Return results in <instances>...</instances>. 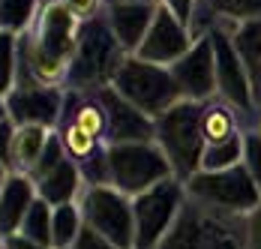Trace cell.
Listing matches in <instances>:
<instances>
[{
    "mask_svg": "<svg viewBox=\"0 0 261 249\" xmlns=\"http://www.w3.org/2000/svg\"><path fill=\"white\" fill-rule=\"evenodd\" d=\"M153 141L168 156L177 180L186 183L195 171H201V153L207 147L201 135V102L180 99L162 117H156Z\"/></svg>",
    "mask_w": 261,
    "mask_h": 249,
    "instance_id": "obj_4",
    "label": "cell"
},
{
    "mask_svg": "<svg viewBox=\"0 0 261 249\" xmlns=\"http://www.w3.org/2000/svg\"><path fill=\"white\" fill-rule=\"evenodd\" d=\"M186 198L231 216H246L261 204V189L240 162L225 171H195L186 180Z\"/></svg>",
    "mask_w": 261,
    "mask_h": 249,
    "instance_id": "obj_6",
    "label": "cell"
},
{
    "mask_svg": "<svg viewBox=\"0 0 261 249\" xmlns=\"http://www.w3.org/2000/svg\"><path fill=\"white\" fill-rule=\"evenodd\" d=\"M33 183H36L39 198H45L51 207H57V204H69V201H79L81 189L87 186V183H84V175H81V168L72 162V159H63L57 168H51L48 175H42L39 180H33Z\"/></svg>",
    "mask_w": 261,
    "mask_h": 249,
    "instance_id": "obj_18",
    "label": "cell"
},
{
    "mask_svg": "<svg viewBox=\"0 0 261 249\" xmlns=\"http://www.w3.org/2000/svg\"><path fill=\"white\" fill-rule=\"evenodd\" d=\"M183 204H186V183L177 177H168L153 189L132 198L135 210V249H156L162 237L177 222Z\"/></svg>",
    "mask_w": 261,
    "mask_h": 249,
    "instance_id": "obj_10",
    "label": "cell"
},
{
    "mask_svg": "<svg viewBox=\"0 0 261 249\" xmlns=\"http://www.w3.org/2000/svg\"><path fill=\"white\" fill-rule=\"evenodd\" d=\"M105 3H150V6H159L162 0H105Z\"/></svg>",
    "mask_w": 261,
    "mask_h": 249,
    "instance_id": "obj_34",
    "label": "cell"
},
{
    "mask_svg": "<svg viewBox=\"0 0 261 249\" xmlns=\"http://www.w3.org/2000/svg\"><path fill=\"white\" fill-rule=\"evenodd\" d=\"M9 175H12V171H9V168L0 162V189H3V183H6V177H9Z\"/></svg>",
    "mask_w": 261,
    "mask_h": 249,
    "instance_id": "obj_36",
    "label": "cell"
},
{
    "mask_svg": "<svg viewBox=\"0 0 261 249\" xmlns=\"http://www.w3.org/2000/svg\"><path fill=\"white\" fill-rule=\"evenodd\" d=\"M129 54L117 42L105 15L81 24L79 30V45L72 54L69 72L63 81V90H79V93H96L102 87L114 84V75L123 66Z\"/></svg>",
    "mask_w": 261,
    "mask_h": 249,
    "instance_id": "obj_2",
    "label": "cell"
},
{
    "mask_svg": "<svg viewBox=\"0 0 261 249\" xmlns=\"http://www.w3.org/2000/svg\"><path fill=\"white\" fill-rule=\"evenodd\" d=\"M51 213L54 207L48 204L45 198H36L30 204V210H27L24 222H21V231L18 234H24L27 240H33V243H39V246L51 249Z\"/></svg>",
    "mask_w": 261,
    "mask_h": 249,
    "instance_id": "obj_23",
    "label": "cell"
},
{
    "mask_svg": "<svg viewBox=\"0 0 261 249\" xmlns=\"http://www.w3.org/2000/svg\"><path fill=\"white\" fill-rule=\"evenodd\" d=\"M246 126L237 117V111L222 102L219 96L201 102V135H204V144H222V141H231L237 135H243Z\"/></svg>",
    "mask_w": 261,
    "mask_h": 249,
    "instance_id": "obj_19",
    "label": "cell"
},
{
    "mask_svg": "<svg viewBox=\"0 0 261 249\" xmlns=\"http://www.w3.org/2000/svg\"><path fill=\"white\" fill-rule=\"evenodd\" d=\"M36 198H39V192H36L33 177L15 175V171L6 177V183L0 189V240L21 231V222Z\"/></svg>",
    "mask_w": 261,
    "mask_h": 249,
    "instance_id": "obj_16",
    "label": "cell"
},
{
    "mask_svg": "<svg viewBox=\"0 0 261 249\" xmlns=\"http://www.w3.org/2000/svg\"><path fill=\"white\" fill-rule=\"evenodd\" d=\"M126 102H132L138 111H144L147 117H162L168 108H174L183 99L180 87L174 81V75L168 66H159L150 60H141L129 54L123 60V66L114 75V84H111Z\"/></svg>",
    "mask_w": 261,
    "mask_h": 249,
    "instance_id": "obj_5",
    "label": "cell"
},
{
    "mask_svg": "<svg viewBox=\"0 0 261 249\" xmlns=\"http://www.w3.org/2000/svg\"><path fill=\"white\" fill-rule=\"evenodd\" d=\"M192 42H195L192 27L183 24L171 9H165V6L159 3L156 18H153V24L147 30L144 42L138 45L135 57L150 60V63H159V66H171L174 60H180L183 54L192 48Z\"/></svg>",
    "mask_w": 261,
    "mask_h": 249,
    "instance_id": "obj_13",
    "label": "cell"
},
{
    "mask_svg": "<svg viewBox=\"0 0 261 249\" xmlns=\"http://www.w3.org/2000/svg\"><path fill=\"white\" fill-rule=\"evenodd\" d=\"M156 9L159 6H150V3H108L102 15L111 33L117 36V42L123 45V51L135 54L156 18Z\"/></svg>",
    "mask_w": 261,
    "mask_h": 249,
    "instance_id": "obj_15",
    "label": "cell"
},
{
    "mask_svg": "<svg viewBox=\"0 0 261 249\" xmlns=\"http://www.w3.org/2000/svg\"><path fill=\"white\" fill-rule=\"evenodd\" d=\"M168 69L180 87L183 99L207 102L216 96V57H213V42H210L207 33L195 36L192 48L180 60H174Z\"/></svg>",
    "mask_w": 261,
    "mask_h": 249,
    "instance_id": "obj_12",
    "label": "cell"
},
{
    "mask_svg": "<svg viewBox=\"0 0 261 249\" xmlns=\"http://www.w3.org/2000/svg\"><path fill=\"white\" fill-rule=\"evenodd\" d=\"M255 129H258V135H261V117H258V126H255Z\"/></svg>",
    "mask_w": 261,
    "mask_h": 249,
    "instance_id": "obj_38",
    "label": "cell"
},
{
    "mask_svg": "<svg viewBox=\"0 0 261 249\" xmlns=\"http://www.w3.org/2000/svg\"><path fill=\"white\" fill-rule=\"evenodd\" d=\"M66 159V153H63V144H60V138H57V132L51 135V141H48V147H45V153L39 156V162H36V168L30 171L27 177H33V180H39L42 175H48L51 168H57L60 162Z\"/></svg>",
    "mask_w": 261,
    "mask_h": 249,
    "instance_id": "obj_28",
    "label": "cell"
},
{
    "mask_svg": "<svg viewBox=\"0 0 261 249\" xmlns=\"http://www.w3.org/2000/svg\"><path fill=\"white\" fill-rule=\"evenodd\" d=\"M3 246L6 249H45V246H39V243H33V240H27L24 234H9V237H3Z\"/></svg>",
    "mask_w": 261,
    "mask_h": 249,
    "instance_id": "obj_33",
    "label": "cell"
},
{
    "mask_svg": "<svg viewBox=\"0 0 261 249\" xmlns=\"http://www.w3.org/2000/svg\"><path fill=\"white\" fill-rule=\"evenodd\" d=\"M207 36L213 42V57H216V96L234 108L246 129H255L258 126V105H255L249 72L234 48L231 30L225 24H213L207 30Z\"/></svg>",
    "mask_w": 261,
    "mask_h": 249,
    "instance_id": "obj_8",
    "label": "cell"
},
{
    "mask_svg": "<svg viewBox=\"0 0 261 249\" xmlns=\"http://www.w3.org/2000/svg\"><path fill=\"white\" fill-rule=\"evenodd\" d=\"M79 30L81 24L60 0H42L36 21L18 36V84L63 87L79 45Z\"/></svg>",
    "mask_w": 261,
    "mask_h": 249,
    "instance_id": "obj_1",
    "label": "cell"
},
{
    "mask_svg": "<svg viewBox=\"0 0 261 249\" xmlns=\"http://www.w3.org/2000/svg\"><path fill=\"white\" fill-rule=\"evenodd\" d=\"M18 84V36L0 30V93L15 90Z\"/></svg>",
    "mask_w": 261,
    "mask_h": 249,
    "instance_id": "obj_25",
    "label": "cell"
},
{
    "mask_svg": "<svg viewBox=\"0 0 261 249\" xmlns=\"http://www.w3.org/2000/svg\"><path fill=\"white\" fill-rule=\"evenodd\" d=\"M42 0H0V30L21 36L36 21Z\"/></svg>",
    "mask_w": 261,
    "mask_h": 249,
    "instance_id": "obj_22",
    "label": "cell"
},
{
    "mask_svg": "<svg viewBox=\"0 0 261 249\" xmlns=\"http://www.w3.org/2000/svg\"><path fill=\"white\" fill-rule=\"evenodd\" d=\"M99 102L108 114V144H132V141H153L156 120L138 111L132 102H126L114 87L96 90Z\"/></svg>",
    "mask_w": 261,
    "mask_h": 249,
    "instance_id": "obj_14",
    "label": "cell"
},
{
    "mask_svg": "<svg viewBox=\"0 0 261 249\" xmlns=\"http://www.w3.org/2000/svg\"><path fill=\"white\" fill-rule=\"evenodd\" d=\"M12 138H15V123L6 117L0 120V162L9 168V156H12Z\"/></svg>",
    "mask_w": 261,
    "mask_h": 249,
    "instance_id": "obj_32",
    "label": "cell"
},
{
    "mask_svg": "<svg viewBox=\"0 0 261 249\" xmlns=\"http://www.w3.org/2000/svg\"><path fill=\"white\" fill-rule=\"evenodd\" d=\"M51 135H54V129H48V126H15L9 171H15V175H30V171L36 168L39 156L45 153Z\"/></svg>",
    "mask_w": 261,
    "mask_h": 249,
    "instance_id": "obj_20",
    "label": "cell"
},
{
    "mask_svg": "<svg viewBox=\"0 0 261 249\" xmlns=\"http://www.w3.org/2000/svg\"><path fill=\"white\" fill-rule=\"evenodd\" d=\"M79 207L84 225L108 237L117 249H135V210L129 195L111 183H93L81 189Z\"/></svg>",
    "mask_w": 261,
    "mask_h": 249,
    "instance_id": "obj_9",
    "label": "cell"
},
{
    "mask_svg": "<svg viewBox=\"0 0 261 249\" xmlns=\"http://www.w3.org/2000/svg\"><path fill=\"white\" fill-rule=\"evenodd\" d=\"M243 234H246V249H261V204L243 216Z\"/></svg>",
    "mask_w": 261,
    "mask_h": 249,
    "instance_id": "obj_30",
    "label": "cell"
},
{
    "mask_svg": "<svg viewBox=\"0 0 261 249\" xmlns=\"http://www.w3.org/2000/svg\"><path fill=\"white\" fill-rule=\"evenodd\" d=\"M9 111H6V93H0V120H6Z\"/></svg>",
    "mask_w": 261,
    "mask_h": 249,
    "instance_id": "obj_35",
    "label": "cell"
},
{
    "mask_svg": "<svg viewBox=\"0 0 261 249\" xmlns=\"http://www.w3.org/2000/svg\"><path fill=\"white\" fill-rule=\"evenodd\" d=\"M156 249H246L243 216L219 213L186 198L177 222Z\"/></svg>",
    "mask_w": 261,
    "mask_h": 249,
    "instance_id": "obj_3",
    "label": "cell"
},
{
    "mask_svg": "<svg viewBox=\"0 0 261 249\" xmlns=\"http://www.w3.org/2000/svg\"><path fill=\"white\" fill-rule=\"evenodd\" d=\"M69 249H117V246H114L108 237H102L99 231H93L90 225H84L81 234H79V240H75Z\"/></svg>",
    "mask_w": 261,
    "mask_h": 249,
    "instance_id": "obj_29",
    "label": "cell"
},
{
    "mask_svg": "<svg viewBox=\"0 0 261 249\" xmlns=\"http://www.w3.org/2000/svg\"><path fill=\"white\" fill-rule=\"evenodd\" d=\"M0 249H6V246H3V240H0Z\"/></svg>",
    "mask_w": 261,
    "mask_h": 249,
    "instance_id": "obj_39",
    "label": "cell"
},
{
    "mask_svg": "<svg viewBox=\"0 0 261 249\" xmlns=\"http://www.w3.org/2000/svg\"><path fill=\"white\" fill-rule=\"evenodd\" d=\"M243 21H261V0H198L192 33L204 36L213 24L234 27Z\"/></svg>",
    "mask_w": 261,
    "mask_h": 249,
    "instance_id": "obj_17",
    "label": "cell"
},
{
    "mask_svg": "<svg viewBox=\"0 0 261 249\" xmlns=\"http://www.w3.org/2000/svg\"><path fill=\"white\" fill-rule=\"evenodd\" d=\"M66 105L63 87H36V84H18L6 93V111L15 126H48L57 129Z\"/></svg>",
    "mask_w": 261,
    "mask_h": 249,
    "instance_id": "obj_11",
    "label": "cell"
},
{
    "mask_svg": "<svg viewBox=\"0 0 261 249\" xmlns=\"http://www.w3.org/2000/svg\"><path fill=\"white\" fill-rule=\"evenodd\" d=\"M162 6L171 9L183 24H189V27L195 21V12H198V0H162Z\"/></svg>",
    "mask_w": 261,
    "mask_h": 249,
    "instance_id": "obj_31",
    "label": "cell"
},
{
    "mask_svg": "<svg viewBox=\"0 0 261 249\" xmlns=\"http://www.w3.org/2000/svg\"><path fill=\"white\" fill-rule=\"evenodd\" d=\"M255 105H258V117H261V87L255 90Z\"/></svg>",
    "mask_w": 261,
    "mask_h": 249,
    "instance_id": "obj_37",
    "label": "cell"
},
{
    "mask_svg": "<svg viewBox=\"0 0 261 249\" xmlns=\"http://www.w3.org/2000/svg\"><path fill=\"white\" fill-rule=\"evenodd\" d=\"M168 177H174V171L156 141L108 144V183L123 195L135 198Z\"/></svg>",
    "mask_w": 261,
    "mask_h": 249,
    "instance_id": "obj_7",
    "label": "cell"
},
{
    "mask_svg": "<svg viewBox=\"0 0 261 249\" xmlns=\"http://www.w3.org/2000/svg\"><path fill=\"white\" fill-rule=\"evenodd\" d=\"M243 165L249 177L255 180V186L261 189V135L258 129H246L243 132Z\"/></svg>",
    "mask_w": 261,
    "mask_h": 249,
    "instance_id": "obj_26",
    "label": "cell"
},
{
    "mask_svg": "<svg viewBox=\"0 0 261 249\" xmlns=\"http://www.w3.org/2000/svg\"><path fill=\"white\" fill-rule=\"evenodd\" d=\"M243 162V135L222 144H207L201 153V171H225Z\"/></svg>",
    "mask_w": 261,
    "mask_h": 249,
    "instance_id": "obj_24",
    "label": "cell"
},
{
    "mask_svg": "<svg viewBox=\"0 0 261 249\" xmlns=\"http://www.w3.org/2000/svg\"><path fill=\"white\" fill-rule=\"evenodd\" d=\"M63 6H66V12L79 21V24H87V21H93V18H99L105 12V0H60Z\"/></svg>",
    "mask_w": 261,
    "mask_h": 249,
    "instance_id": "obj_27",
    "label": "cell"
},
{
    "mask_svg": "<svg viewBox=\"0 0 261 249\" xmlns=\"http://www.w3.org/2000/svg\"><path fill=\"white\" fill-rule=\"evenodd\" d=\"M81 228H84V216L79 201L57 204L51 213V249H69L79 240Z\"/></svg>",
    "mask_w": 261,
    "mask_h": 249,
    "instance_id": "obj_21",
    "label": "cell"
}]
</instances>
